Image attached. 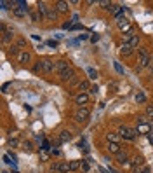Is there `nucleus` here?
I'll use <instances>...</instances> for the list:
<instances>
[{"instance_id":"11","label":"nucleus","mask_w":153,"mask_h":173,"mask_svg":"<svg viewBox=\"0 0 153 173\" xmlns=\"http://www.w3.org/2000/svg\"><path fill=\"white\" fill-rule=\"evenodd\" d=\"M106 140H108V143H120V135L110 131V133H106Z\"/></svg>"},{"instance_id":"39","label":"nucleus","mask_w":153,"mask_h":173,"mask_svg":"<svg viewBox=\"0 0 153 173\" xmlns=\"http://www.w3.org/2000/svg\"><path fill=\"white\" fill-rule=\"evenodd\" d=\"M49 173H52V171H49Z\"/></svg>"},{"instance_id":"24","label":"nucleus","mask_w":153,"mask_h":173,"mask_svg":"<svg viewBox=\"0 0 153 173\" xmlns=\"http://www.w3.org/2000/svg\"><path fill=\"white\" fill-rule=\"evenodd\" d=\"M132 173H150L148 168H132Z\"/></svg>"},{"instance_id":"2","label":"nucleus","mask_w":153,"mask_h":173,"mask_svg":"<svg viewBox=\"0 0 153 173\" xmlns=\"http://www.w3.org/2000/svg\"><path fill=\"white\" fill-rule=\"evenodd\" d=\"M89 115H91V110L87 107H78L73 112V119H75V123H85L89 119Z\"/></svg>"},{"instance_id":"22","label":"nucleus","mask_w":153,"mask_h":173,"mask_svg":"<svg viewBox=\"0 0 153 173\" xmlns=\"http://www.w3.org/2000/svg\"><path fill=\"white\" fill-rule=\"evenodd\" d=\"M9 53H11V54H16V56H17V54L21 53V51H19V47H17L16 44H11V47H9Z\"/></svg>"},{"instance_id":"19","label":"nucleus","mask_w":153,"mask_h":173,"mask_svg":"<svg viewBox=\"0 0 153 173\" xmlns=\"http://www.w3.org/2000/svg\"><path fill=\"white\" fill-rule=\"evenodd\" d=\"M58 171H61V173L71 171V170H70V163H61V164H59V170H58Z\"/></svg>"},{"instance_id":"8","label":"nucleus","mask_w":153,"mask_h":173,"mask_svg":"<svg viewBox=\"0 0 153 173\" xmlns=\"http://www.w3.org/2000/svg\"><path fill=\"white\" fill-rule=\"evenodd\" d=\"M54 7H56V11L59 12V14H66V12L70 11V4H68V2H63V0L56 2Z\"/></svg>"},{"instance_id":"30","label":"nucleus","mask_w":153,"mask_h":173,"mask_svg":"<svg viewBox=\"0 0 153 173\" xmlns=\"http://www.w3.org/2000/svg\"><path fill=\"white\" fill-rule=\"evenodd\" d=\"M23 149H24V151H32V142H23Z\"/></svg>"},{"instance_id":"14","label":"nucleus","mask_w":153,"mask_h":173,"mask_svg":"<svg viewBox=\"0 0 153 173\" xmlns=\"http://www.w3.org/2000/svg\"><path fill=\"white\" fill-rule=\"evenodd\" d=\"M71 138V135H70V131H66V130H63L59 133V143H66V142Z\"/></svg>"},{"instance_id":"40","label":"nucleus","mask_w":153,"mask_h":173,"mask_svg":"<svg viewBox=\"0 0 153 173\" xmlns=\"http://www.w3.org/2000/svg\"><path fill=\"white\" fill-rule=\"evenodd\" d=\"M151 105H153V102H151Z\"/></svg>"},{"instance_id":"15","label":"nucleus","mask_w":153,"mask_h":173,"mask_svg":"<svg viewBox=\"0 0 153 173\" xmlns=\"http://www.w3.org/2000/svg\"><path fill=\"white\" fill-rule=\"evenodd\" d=\"M56 18H58V11H56V7H49V12H47V21H56Z\"/></svg>"},{"instance_id":"7","label":"nucleus","mask_w":153,"mask_h":173,"mask_svg":"<svg viewBox=\"0 0 153 173\" xmlns=\"http://www.w3.org/2000/svg\"><path fill=\"white\" fill-rule=\"evenodd\" d=\"M30 61H32V54L28 53L26 49L17 54V63H21V65H26V63H30Z\"/></svg>"},{"instance_id":"13","label":"nucleus","mask_w":153,"mask_h":173,"mask_svg":"<svg viewBox=\"0 0 153 173\" xmlns=\"http://www.w3.org/2000/svg\"><path fill=\"white\" fill-rule=\"evenodd\" d=\"M136 131H137V135H139V133H151V128H150V124L143 123V124H137Z\"/></svg>"},{"instance_id":"36","label":"nucleus","mask_w":153,"mask_h":173,"mask_svg":"<svg viewBox=\"0 0 153 173\" xmlns=\"http://www.w3.org/2000/svg\"><path fill=\"white\" fill-rule=\"evenodd\" d=\"M91 40H92V42H98V40H99V35H92V37H91Z\"/></svg>"},{"instance_id":"9","label":"nucleus","mask_w":153,"mask_h":173,"mask_svg":"<svg viewBox=\"0 0 153 173\" xmlns=\"http://www.w3.org/2000/svg\"><path fill=\"white\" fill-rule=\"evenodd\" d=\"M37 12L42 16V19H47V12H49V7H47V4L45 2H38V9Z\"/></svg>"},{"instance_id":"32","label":"nucleus","mask_w":153,"mask_h":173,"mask_svg":"<svg viewBox=\"0 0 153 173\" xmlns=\"http://www.w3.org/2000/svg\"><path fill=\"white\" fill-rule=\"evenodd\" d=\"M0 6H2V9L6 11V9H9V2H6V0H2V2H0Z\"/></svg>"},{"instance_id":"20","label":"nucleus","mask_w":153,"mask_h":173,"mask_svg":"<svg viewBox=\"0 0 153 173\" xmlns=\"http://www.w3.org/2000/svg\"><path fill=\"white\" fill-rule=\"evenodd\" d=\"M87 75H89V79H92V81H94V79H98V72L94 70L92 66H89V68H87Z\"/></svg>"},{"instance_id":"12","label":"nucleus","mask_w":153,"mask_h":173,"mask_svg":"<svg viewBox=\"0 0 153 173\" xmlns=\"http://www.w3.org/2000/svg\"><path fill=\"white\" fill-rule=\"evenodd\" d=\"M132 53H134V47H132L131 44L124 42V44L120 46V54H125V56H131Z\"/></svg>"},{"instance_id":"5","label":"nucleus","mask_w":153,"mask_h":173,"mask_svg":"<svg viewBox=\"0 0 153 173\" xmlns=\"http://www.w3.org/2000/svg\"><path fill=\"white\" fill-rule=\"evenodd\" d=\"M38 61H40V68H42L44 74H52V72L56 70V63L52 60H49V58H45V60H38Z\"/></svg>"},{"instance_id":"27","label":"nucleus","mask_w":153,"mask_h":173,"mask_svg":"<svg viewBox=\"0 0 153 173\" xmlns=\"http://www.w3.org/2000/svg\"><path fill=\"white\" fill-rule=\"evenodd\" d=\"M14 14H16V16H19V18H23V16H26L28 12L23 11V9H16V11H14Z\"/></svg>"},{"instance_id":"37","label":"nucleus","mask_w":153,"mask_h":173,"mask_svg":"<svg viewBox=\"0 0 153 173\" xmlns=\"http://www.w3.org/2000/svg\"><path fill=\"white\" fill-rule=\"evenodd\" d=\"M4 161H6V163H12V161H11V157L7 156V154H6V156H4Z\"/></svg>"},{"instance_id":"33","label":"nucleus","mask_w":153,"mask_h":173,"mask_svg":"<svg viewBox=\"0 0 153 173\" xmlns=\"http://www.w3.org/2000/svg\"><path fill=\"white\" fill-rule=\"evenodd\" d=\"M91 95H96V93H98V86H91Z\"/></svg>"},{"instance_id":"4","label":"nucleus","mask_w":153,"mask_h":173,"mask_svg":"<svg viewBox=\"0 0 153 173\" xmlns=\"http://www.w3.org/2000/svg\"><path fill=\"white\" fill-rule=\"evenodd\" d=\"M0 33H2V42H4V44H9L12 38H14V30L7 28L6 23H2V25H0Z\"/></svg>"},{"instance_id":"34","label":"nucleus","mask_w":153,"mask_h":173,"mask_svg":"<svg viewBox=\"0 0 153 173\" xmlns=\"http://www.w3.org/2000/svg\"><path fill=\"white\" fill-rule=\"evenodd\" d=\"M49 149V140H44V147H42V151H47Z\"/></svg>"},{"instance_id":"26","label":"nucleus","mask_w":153,"mask_h":173,"mask_svg":"<svg viewBox=\"0 0 153 173\" xmlns=\"http://www.w3.org/2000/svg\"><path fill=\"white\" fill-rule=\"evenodd\" d=\"M113 65H115V70L118 72V74H124V66H122L120 63H118V61H115Z\"/></svg>"},{"instance_id":"38","label":"nucleus","mask_w":153,"mask_h":173,"mask_svg":"<svg viewBox=\"0 0 153 173\" xmlns=\"http://www.w3.org/2000/svg\"><path fill=\"white\" fill-rule=\"evenodd\" d=\"M148 140H150V142L153 143V133H148Z\"/></svg>"},{"instance_id":"17","label":"nucleus","mask_w":153,"mask_h":173,"mask_svg":"<svg viewBox=\"0 0 153 173\" xmlns=\"http://www.w3.org/2000/svg\"><path fill=\"white\" fill-rule=\"evenodd\" d=\"M129 164H131V166H134V168L141 166V164H143V157H139V156H134V157L131 159V161H129Z\"/></svg>"},{"instance_id":"35","label":"nucleus","mask_w":153,"mask_h":173,"mask_svg":"<svg viewBox=\"0 0 153 173\" xmlns=\"http://www.w3.org/2000/svg\"><path fill=\"white\" fill-rule=\"evenodd\" d=\"M85 38H87V35H85V33H82V35H78V42H80V40H85Z\"/></svg>"},{"instance_id":"6","label":"nucleus","mask_w":153,"mask_h":173,"mask_svg":"<svg viewBox=\"0 0 153 173\" xmlns=\"http://www.w3.org/2000/svg\"><path fill=\"white\" fill-rule=\"evenodd\" d=\"M73 100H75V103L78 107H85L89 103V93H76Z\"/></svg>"},{"instance_id":"10","label":"nucleus","mask_w":153,"mask_h":173,"mask_svg":"<svg viewBox=\"0 0 153 173\" xmlns=\"http://www.w3.org/2000/svg\"><path fill=\"white\" fill-rule=\"evenodd\" d=\"M117 161L120 163V164H127V163H129V152L120 151L118 154H117Z\"/></svg>"},{"instance_id":"1","label":"nucleus","mask_w":153,"mask_h":173,"mask_svg":"<svg viewBox=\"0 0 153 173\" xmlns=\"http://www.w3.org/2000/svg\"><path fill=\"white\" fill-rule=\"evenodd\" d=\"M56 70H58V75L63 82H68V81H73V77H75V70H73V66L65 60H59L56 61Z\"/></svg>"},{"instance_id":"25","label":"nucleus","mask_w":153,"mask_h":173,"mask_svg":"<svg viewBox=\"0 0 153 173\" xmlns=\"http://www.w3.org/2000/svg\"><path fill=\"white\" fill-rule=\"evenodd\" d=\"M80 168V161H71L70 163V170L73 171V170H78Z\"/></svg>"},{"instance_id":"23","label":"nucleus","mask_w":153,"mask_h":173,"mask_svg":"<svg viewBox=\"0 0 153 173\" xmlns=\"http://www.w3.org/2000/svg\"><path fill=\"white\" fill-rule=\"evenodd\" d=\"M30 18H32V21H35V23H37L38 19H42V16H40L38 12H30Z\"/></svg>"},{"instance_id":"16","label":"nucleus","mask_w":153,"mask_h":173,"mask_svg":"<svg viewBox=\"0 0 153 173\" xmlns=\"http://www.w3.org/2000/svg\"><path fill=\"white\" fill-rule=\"evenodd\" d=\"M108 151L111 154H118L122 151V147H120V143H108Z\"/></svg>"},{"instance_id":"31","label":"nucleus","mask_w":153,"mask_h":173,"mask_svg":"<svg viewBox=\"0 0 153 173\" xmlns=\"http://www.w3.org/2000/svg\"><path fill=\"white\" fill-rule=\"evenodd\" d=\"M40 157H42L44 161H47V159H49V154H47L45 151H42V152H40Z\"/></svg>"},{"instance_id":"29","label":"nucleus","mask_w":153,"mask_h":173,"mask_svg":"<svg viewBox=\"0 0 153 173\" xmlns=\"http://www.w3.org/2000/svg\"><path fill=\"white\" fill-rule=\"evenodd\" d=\"M146 115L153 119V105H148V107H146Z\"/></svg>"},{"instance_id":"28","label":"nucleus","mask_w":153,"mask_h":173,"mask_svg":"<svg viewBox=\"0 0 153 173\" xmlns=\"http://www.w3.org/2000/svg\"><path fill=\"white\" fill-rule=\"evenodd\" d=\"M144 100H146V96H144L143 93H139V95L136 96V102H137V103H144Z\"/></svg>"},{"instance_id":"18","label":"nucleus","mask_w":153,"mask_h":173,"mask_svg":"<svg viewBox=\"0 0 153 173\" xmlns=\"http://www.w3.org/2000/svg\"><path fill=\"white\" fill-rule=\"evenodd\" d=\"M78 89H80V93H87V91H91V86H89L87 81H84L78 84Z\"/></svg>"},{"instance_id":"3","label":"nucleus","mask_w":153,"mask_h":173,"mask_svg":"<svg viewBox=\"0 0 153 173\" xmlns=\"http://www.w3.org/2000/svg\"><path fill=\"white\" fill-rule=\"evenodd\" d=\"M118 135H120V138H124V140H134L136 135H137V131L129 128V126H120V128H118Z\"/></svg>"},{"instance_id":"21","label":"nucleus","mask_w":153,"mask_h":173,"mask_svg":"<svg viewBox=\"0 0 153 173\" xmlns=\"http://www.w3.org/2000/svg\"><path fill=\"white\" fill-rule=\"evenodd\" d=\"M16 46L21 49V51H24V47H26V40H24V38H17V40H16Z\"/></svg>"}]
</instances>
